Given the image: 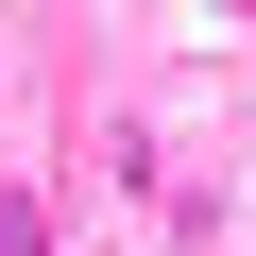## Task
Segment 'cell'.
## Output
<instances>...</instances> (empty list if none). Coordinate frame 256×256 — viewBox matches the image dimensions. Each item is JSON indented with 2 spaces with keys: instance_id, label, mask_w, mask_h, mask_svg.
I'll return each mask as SVG.
<instances>
[{
  "instance_id": "obj_1",
  "label": "cell",
  "mask_w": 256,
  "mask_h": 256,
  "mask_svg": "<svg viewBox=\"0 0 256 256\" xmlns=\"http://www.w3.org/2000/svg\"><path fill=\"white\" fill-rule=\"evenodd\" d=\"M0 256H52V222H34V188H0Z\"/></svg>"
}]
</instances>
